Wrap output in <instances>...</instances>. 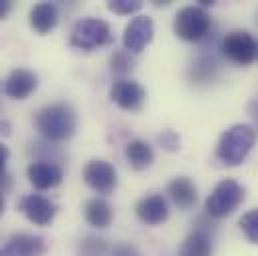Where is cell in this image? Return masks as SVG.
I'll use <instances>...</instances> for the list:
<instances>
[{
	"mask_svg": "<svg viewBox=\"0 0 258 256\" xmlns=\"http://www.w3.org/2000/svg\"><path fill=\"white\" fill-rule=\"evenodd\" d=\"M34 126L48 142H64L76 132L78 116L70 104L54 102L36 112Z\"/></svg>",
	"mask_w": 258,
	"mask_h": 256,
	"instance_id": "1",
	"label": "cell"
},
{
	"mask_svg": "<svg viewBox=\"0 0 258 256\" xmlns=\"http://www.w3.org/2000/svg\"><path fill=\"white\" fill-rule=\"evenodd\" d=\"M256 142V130L250 124H234L222 132L216 144V158L226 166H238L250 154Z\"/></svg>",
	"mask_w": 258,
	"mask_h": 256,
	"instance_id": "2",
	"label": "cell"
},
{
	"mask_svg": "<svg viewBox=\"0 0 258 256\" xmlns=\"http://www.w3.org/2000/svg\"><path fill=\"white\" fill-rule=\"evenodd\" d=\"M112 42V30L108 22L100 18H80L70 30V46L78 50H94Z\"/></svg>",
	"mask_w": 258,
	"mask_h": 256,
	"instance_id": "3",
	"label": "cell"
},
{
	"mask_svg": "<svg viewBox=\"0 0 258 256\" xmlns=\"http://www.w3.org/2000/svg\"><path fill=\"white\" fill-rule=\"evenodd\" d=\"M242 200H244V188L236 180L224 178L208 194L204 202V210L212 218H224L230 216L242 204Z\"/></svg>",
	"mask_w": 258,
	"mask_h": 256,
	"instance_id": "4",
	"label": "cell"
},
{
	"mask_svg": "<svg viewBox=\"0 0 258 256\" xmlns=\"http://www.w3.org/2000/svg\"><path fill=\"white\" fill-rule=\"evenodd\" d=\"M212 26L210 14L206 12V8L202 6H184L176 12L174 18V32L178 38L186 40V42H200L208 36Z\"/></svg>",
	"mask_w": 258,
	"mask_h": 256,
	"instance_id": "5",
	"label": "cell"
},
{
	"mask_svg": "<svg viewBox=\"0 0 258 256\" xmlns=\"http://www.w3.org/2000/svg\"><path fill=\"white\" fill-rule=\"evenodd\" d=\"M222 54L230 62L238 66H248L256 60V40L246 30H232L220 42Z\"/></svg>",
	"mask_w": 258,
	"mask_h": 256,
	"instance_id": "6",
	"label": "cell"
},
{
	"mask_svg": "<svg viewBox=\"0 0 258 256\" xmlns=\"http://www.w3.org/2000/svg\"><path fill=\"white\" fill-rule=\"evenodd\" d=\"M82 180L86 182V186H90L98 194H110V192H114L116 184H118L116 168L110 162L100 160V158H94L84 166Z\"/></svg>",
	"mask_w": 258,
	"mask_h": 256,
	"instance_id": "7",
	"label": "cell"
},
{
	"mask_svg": "<svg viewBox=\"0 0 258 256\" xmlns=\"http://www.w3.org/2000/svg\"><path fill=\"white\" fill-rule=\"evenodd\" d=\"M154 38V22L150 16L146 14H138L130 20L124 28V50H128L130 54H138L142 52Z\"/></svg>",
	"mask_w": 258,
	"mask_h": 256,
	"instance_id": "8",
	"label": "cell"
},
{
	"mask_svg": "<svg viewBox=\"0 0 258 256\" xmlns=\"http://www.w3.org/2000/svg\"><path fill=\"white\" fill-rule=\"evenodd\" d=\"M18 208L36 226H48L56 216V204L42 194H26L20 198Z\"/></svg>",
	"mask_w": 258,
	"mask_h": 256,
	"instance_id": "9",
	"label": "cell"
},
{
	"mask_svg": "<svg viewBox=\"0 0 258 256\" xmlns=\"http://www.w3.org/2000/svg\"><path fill=\"white\" fill-rule=\"evenodd\" d=\"M110 100L118 108L134 112V110L142 108V104L146 100V92L136 80L120 78V80H114V84L110 86Z\"/></svg>",
	"mask_w": 258,
	"mask_h": 256,
	"instance_id": "10",
	"label": "cell"
},
{
	"mask_svg": "<svg viewBox=\"0 0 258 256\" xmlns=\"http://www.w3.org/2000/svg\"><path fill=\"white\" fill-rule=\"evenodd\" d=\"M26 176L36 190H50L62 182L64 172L52 160H36L26 168Z\"/></svg>",
	"mask_w": 258,
	"mask_h": 256,
	"instance_id": "11",
	"label": "cell"
},
{
	"mask_svg": "<svg viewBox=\"0 0 258 256\" xmlns=\"http://www.w3.org/2000/svg\"><path fill=\"white\" fill-rule=\"evenodd\" d=\"M48 250V244L38 234H14L8 238V242L0 248V256H44Z\"/></svg>",
	"mask_w": 258,
	"mask_h": 256,
	"instance_id": "12",
	"label": "cell"
},
{
	"mask_svg": "<svg viewBox=\"0 0 258 256\" xmlns=\"http://www.w3.org/2000/svg\"><path fill=\"white\" fill-rule=\"evenodd\" d=\"M36 88H38V76L28 68H14L4 80V92L14 100L28 98Z\"/></svg>",
	"mask_w": 258,
	"mask_h": 256,
	"instance_id": "13",
	"label": "cell"
},
{
	"mask_svg": "<svg viewBox=\"0 0 258 256\" xmlns=\"http://www.w3.org/2000/svg\"><path fill=\"white\" fill-rule=\"evenodd\" d=\"M134 210H136V216L148 226H158V224L166 222L168 214H170L168 202L162 194H148V196L140 198L136 202Z\"/></svg>",
	"mask_w": 258,
	"mask_h": 256,
	"instance_id": "14",
	"label": "cell"
},
{
	"mask_svg": "<svg viewBox=\"0 0 258 256\" xmlns=\"http://www.w3.org/2000/svg\"><path fill=\"white\" fill-rule=\"evenodd\" d=\"M220 74V64L212 54H198V58L188 68V80L194 86H208L212 84Z\"/></svg>",
	"mask_w": 258,
	"mask_h": 256,
	"instance_id": "15",
	"label": "cell"
},
{
	"mask_svg": "<svg viewBox=\"0 0 258 256\" xmlns=\"http://www.w3.org/2000/svg\"><path fill=\"white\" fill-rule=\"evenodd\" d=\"M28 22H30V26L38 34H48L58 24V8H56V4H52V2H38V4H34L30 8Z\"/></svg>",
	"mask_w": 258,
	"mask_h": 256,
	"instance_id": "16",
	"label": "cell"
},
{
	"mask_svg": "<svg viewBox=\"0 0 258 256\" xmlns=\"http://www.w3.org/2000/svg\"><path fill=\"white\" fill-rule=\"evenodd\" d=\"M166 194H168L170 200H172L178 208H182V210L192 208L194 204H196V200H198L196 184H194L188 176H176V178L168 184Z\"/></svg>",
	"mask_w": 258,
	"mask_h": 256,
	"instance_id": "17",
	"label": "cell"
},
{
	"mask_svg": "<svg viewBox=\"0 0 258 256\" xmlns=\"http://www.w3.org/2000/svg\"><path fill=\"white\" fill-rule=\"evenodd\" d=\"M112 216H114V212H112V206L106 198L96 196L84 204V218L92 228H98V230L108 228L112 222Z\"/></svg>",
	"mask_w": 258,
	"mask_h": 256,
	"instance_id": "18",
	"label": "cell"
},
{
	"mask_svg": "<svg viewBox=\"0 0 258 256\" xmlns=\"http://www.w3.org/2000/svg\"><path fill=\"white\" fill-rule=\"evenodd\" d=\"M126 160L134 170H144L154 162V150L146 140L134 138L126 144Z\"/></svg>",
	"mask_w": 258,
	"mask_h": 256,
	"instance_id": "19",
	"label": "cell"
},
{
	"mask_svg": "<svg viewBox=\"0 0 258 256\" xmlns=\"http://www.w3.org/2000/svg\"><path fill=\"white\" fill-rule=\"evenodd\" d=\"M178 256H212V242H210V236L204 234V232H198V230H192L180 250H178Z\"/></svg>",
	"mask_w": 258,
	"mask_h": 256,
	"instance_id": "20",
	"label": "cell"
},
{
	"mask_svg": "<svg viewBox=\"0 0 258 256\" xmlns=\"http://www.w3.org/2000/svg\"><path fill=\"white\" fill-rule=\"evenodd\" d=\"M78 252L82 256H106L108 242L96 234H88L78 242Z\"/></svg>",
	"mask_w": 258,
	"mask_h": 256,
	"instance_id": "21",
	"label": "cell"
},
{
	"mask_svg": "<svg viewBox=\"0 0 258 256\" xmlns=\"http://www.w3.org/2000/svg\"><path fill=\"white\" fill-rule=\"evenodd\" d=\"M238 224H240V230L244 232V236L252 244H258V208H252L246 214H242Z\"/></svg>",
	"mask_w": 258,
	"mask_h": 256,
	"instance_id": "22",
	"label": "cell"
},
{
	"mask_svg": "<svg viewBox=\"0 0 258 256\" xmlns=\"http://www.w3.org/2000/svg\"><path fill=\"white\" fill-rule=\"evenodd\" d=\"M134 68V58L130 56L128 50H114L110 56V70L114 74H128Z\"/></svg>",
	"mask_w": 258,
	"mask_h": 256,
	"instance_id": "23",
	"label": "cell"
},
{
	"mask_svg": "<svg viewBox=\"0 0 258 256\" xmlns=\"http://www.w3.org/2000/svg\"><path fill=\"white\" fill-rule=\"evenodd\" d=\"M106 6L114 14H122V16L128 14L130 16V14H134V12H138L142 8V2L140 0H110Z\"/></svg>",
	"mask_w": 258,
	"mask_h": 256,
	"instance_id": "24",
	"label": "cell"
},
{
	"mask_svg": "<svg viewBox=\"0 0 258 256\" xmlns=\"http://www.w3.org/2000/svg\"><path fill=\"white\" fill-rule=\"evenodd\" d=\"M156 140H158V144H160L164 150H168V152H176V150L180 148V136H178V132H174V130H162Z\"/></svg>",
	"mask_w": 258,
	"mask_h": 256,
	"instance_id": "25",
	"label": "cell"
},
{
	"mask_svg": "<svg viewBox=\"0 0 258 256\" xmlns=\"http://www.w3.org/2000/svg\"><path fill=\"white\" fill-rule=\"evenodd\" d=\"M110 256H142V252L130 242H120L110 250Z\"/></svg>",
	"mask_w": 258,
	"mask_h": 256,
	"instance_id": "26",
	"label": "cell"
},
{
	"mask_svg": "<svg viewBox=\"0 0 258 256\" xmlns=\"http://www.w3.org/2000/svg\"><path fill=\"white\" fill-rule=\"evenodd\" d=\"M8 146L0 142V178H4V170H6V162H8Z\"/></svg>",
	"mask_w": 258,
	"mask_h": 256,
	"instance_id": "27",
	"label": "cell"
},
{
	"mask_svg": "<svg viewBox=\"0 0 258 256\" xmlns=\"http://www.w3.org/2000/svg\"><path fill=\"white\" fill-rule=\"evenodd\" d=\"M10 8H12V2L10 0H0V20L6 18V14L10 12Z\"/></svg>",
	"mask_w": 258,
	"mask_h": 256,
	"instance_id": "28",
	"label": "cell"
},
{
	"mask_svg": "<svg viewBox=\"0 0 258 256\" xmlns=\"http://www.w3.org/2000/svg\"><path fill=\"white\" fill-rule=\"evenodd\" d=\"M250 114H252V118L256 120V124H258V100H252V102H250Z\"/></svg>",
	"mask_w": 258,
	"mask_h": 256,
	"instance_id": "29",
	"label": "cell"
},
{
	"mask_svg": "<svg viewBox=\"0 0 258 256\" xmlns=\"http://www.w3.org/2000/svg\"><path fill=\"white\" fill-rule=\"evenodd\" d=\"M4 208H6V202H4V196H2V192H0V216L4 214Z\"/></svg>",
	"mask_w": 258,
	"mask_h": 256,
	"instance_id": "30",
	"label": "cell"
},
{
	"mask_svg": "<svg viewBox=\"0 0 258 256\" xmlns=\"http://www.w3.org/2000/svg\"><path fill=\"white\" fill-rule=\"evenodd\" d=\"M256 58H258V42H256Z\"/></svg>",
	"mask_w": 258,
	"mask_h": 256,
	"instance_id": "31",
	"label": "cell"
}]
</instances>
